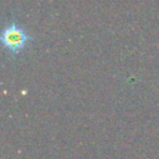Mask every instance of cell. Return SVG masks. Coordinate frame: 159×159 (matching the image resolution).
<instances>
[{
  "mask_svg": "<svg viewBox=\"0 0 159 159\" xmlns=\"http://www.w3.org/2000/svg\"><path fill=\"white\" fill-rule=\"evenodd\" d=\"M32 36L15 21L9 22L1 32V43L10 55L20 53L31 41Z\"/></svg>",
  "mask_w": 159,
  "mask_h": 159,
  "instance_id": "6da1fadb",
  "label": "cell"
}]
</instances>
